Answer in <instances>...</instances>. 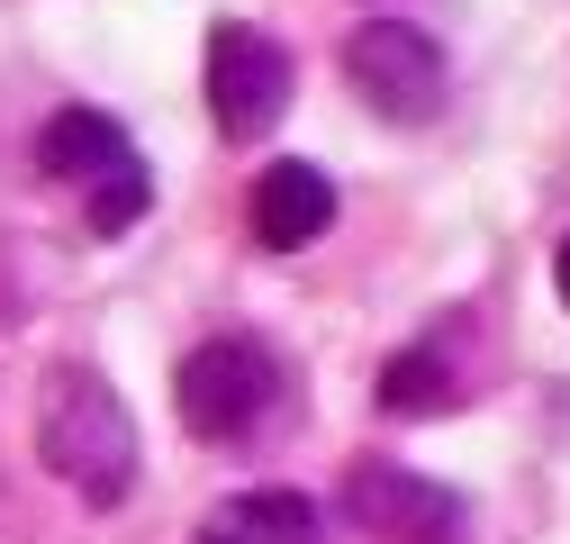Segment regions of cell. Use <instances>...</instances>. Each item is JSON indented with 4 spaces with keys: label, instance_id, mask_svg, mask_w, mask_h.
I'll list each match as a JSON object with an SVG mask.
<instances>
[{
    "label": "cell",
    "instance_id": "obj_1",
    "mask_svg": "<svg viewBox=\"0 0 570 544\" xmlns=\"http://www.w3.org/2000/svg\"><path fill=\"white\" fill-rule=\"evenodd\" d=\"M37 463L91 508H118L136 490V418L100 363H55L37 381Z\"/></svg>",
    "mask_w": 570,
    "mask_h": 544
},
{
    "label": "cell",
    "instance_id": "obj_2",
    "mask_svg": "<svg viewBox=\"0 0 570 544\" xmlns=\"http://www.w3.org/2000/svg\"><path fill=\"white\" fill-rule=\"evenodd\" d=\"M281 399V363L254 346V336H208V346L181 354L173 372V408L199 445H245Z\"/></svg>",
    "mask_w": 570,
    "mask_h": 544
},
{
    "label": "cell",
    "instance_id": "obj_3",
    "mask_svg": "<svg viewBox=\"0 0 570 544\" xmlns=\"http://www.w3.org/2000/svg\"><path fill=\"white\" fill-rule=\"evenodd\" d=\"M344 82L390 127H416V118L444 109V46L425 28H407V19H363L344 37Z\"/></svg>",
    "mask_w": 570,
    "mask_h": 544
},
{
    "label": "cell",
    "instance_id": "obj_4",
    "mask_svg": "<svg viewBox=\"0 0 570 544\" xmlns=\"http://www.w3.org/2000/svg\"><path fill=\"white\" fill-rule=\"evenodd\" d=\"M291 55H281L263 28L245 19H218L208 28V118H218L227 146H254V136H272V118L291 109Z\"/></svg>",
    "mask_w": 570,
    "mask_h": 544
},
{
    "label": "cell",
    "instance_id": "obj_5",
    "mask_svg": "<svg viewBox=\"0 0 570 544\" xmlns=\"http://www.w3.org/2000/svg\"><path fill=\"white\" fill-rule=\"evenodd\" d=\"M344 508H353V526H372L381 544H453L462 535L453 490L425 482V472H407V463H381V454L344 472Z\"/></svg>",
    "mask_w": 570,
    "mask_h": 544
},
{
    "label": "cell",
    "instance_id": "obj_6",
    "mask_svg": "<svg viewBox=\"0 0 570 544\" xmlns=\"http://www.w3.org/2000/svg\"><path fill=\"white\" fill-rule=\"evenodd\" d=\"M245 210H254V245H263V254H308V245L335 227V182L291 155V164H263V173H254V200H245Z\"/></svg>",
    "mask_w": 570,
    "mask_h": 544
},
{
    "label": "cell",
    "instance_id": "obj_7",
    "mask_svg": "<svg viewBox=\"0 0 570 544\" xmlns=\"http://www.w3.org/2000/svg\"><path fill=\"white\" fill-rule=\"evenodd\" d=\"M37 164L55 182H109L118 164H136V146H127V127L109 109H55L46 136H37Z\"/></svg>",
    "mask_w": 570,
    "mask_h": 544
},
{
    "label": "cell",
    "instance_id": "obj_8",
    "mask_svg": "<svg viewBox=\"0 0 570 544\" xmlns=\"http://www.w3.org/2000/svg\"><path fill=\"white\" fill-rule=\"evenodd\" d=\"M227 544H317V499L299 490H245L227 517H218Z\"/></svg>",
    "mask_w": 570,
    "mask_h": 544
},
{
    "label": "cell",
    "instance_id": "obj_9",
    "mask_svg": "<svg viewBox=\"0 0 570 544\" xmlns=\"http://www.w3.org/2000/svg\"><path fill=\"white\" fill-rule=\"evenodd\" d=\"M146 200H155L146 164H118L109 182H91V236H127L136 218H146Z\"/></svg>",
    "mask_w": 570,
    "mask_h": 544
},
{
    "label": "cell",
    "instance_id": "obj_10",
    "mask_svg": "<svg viewBox=\"0 0 570 544\" xmlns=\"http://www.w3.org/2000/svg\"><path fill=\"white\" fill-rule=\"evenodd\" d=\"M381 399L390 408H425V399H453V372H444V354L435 346H407L390 372H381Z\"/></svg>",
    "mask_w": 570,
    "mask_h": 544
},
{
    "label": "cell",
    "instance_id": "obj_11",
    "mask_svg": "<svg viewBox=\"0 0 570 544\" xmlns=\"http://www.w3.org/2000/svg\"><path fill=\"white\" fill-rule=\"evenodd\" d=\"M552 282H561V300H570V236H561V254H552Z\"/></svg>",
    "mask_w": 570,
    "mask_h": 544
},
{
    "label": "cell",
    "instance_id": "obj_12",
    "mask_svg": "<svg viewBox=\"0 0 570 544\" xmlns=\"http://www.w3.org/2000/svg\"><path fill=\"white\" fill-rule=\"evenodd\" d=\"M199 544H227V535H218V526H208V535H199Z\"/></svg>",
    "mask_w": 570,
    "mask_h": 544
}]
</instances>
